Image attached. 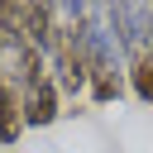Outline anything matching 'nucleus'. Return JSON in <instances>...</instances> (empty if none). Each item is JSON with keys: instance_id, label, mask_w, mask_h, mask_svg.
I'll return each instance as SVG.
<instances>
[{"instance_id": "1", "label": "nucleus", "mask_w": 153, "mask_h": 153, "mask_svg": "<svg viewBox=\"0 0 153 153\" xmlns=\"http://www.w3.org/2000/svg\"><path fill=\"white\" fill-rule=\"evenodd\" d=\"M48 67H53V86H57V96H81V91H86V62H81L76 38H72L67 24H62V38H57Z\"/></svg>"}, {"instance_id": "3", "label": "nucleus", "mask_w": 153, "mask_h": 153, "mask_svg": "<svg viewBox=\"0 0 153 153\" xmlns=\"http://www.w3.org/2000/svg\"><path fill=\"white\" fill-rule=\"evenodd\" d=\"M24 129V91L0 72V143H14Z\"/></svg>"}, {"instance_id": "6", "label": "nucleus", "mask_w": 153, "mask_h": 153, "mask_svg": "<svg viewBox=\"0 0 153 153\" xmlns=\"http://www.w3.org/2000/svg\"><path fill=\"white\" fill-rule=\"evenodd\" d=\"M148 53H153V38H148Z\"/></svg>"}, {"instance_id": "5", "label": "nucleus", "mask_w": 153, "mask_h": 153, "mask_svg": "<svg viewBox=\"0 0 153 153\" xmlns=\"http://www.w3.org/2000/svg\"><path fill=\"white\" fill-rule=\"evenodd\" d=\"M57 14H67V24H81L91 14V0H57Z\"/></svg>"}, {"instance_id": "2", "label": "nucleus", "mask_w": 153, "mask_h": 153, "mask_svg": "<svg viewBox=\"0 0 153 153\" xmlns=\"http://www.w3.org/2000/svg\"><path fill=\"white\" fill-rule=\"evenodd\" d=\"M62 96H57V86H53V76H43V81H33L29 91H24V129H43V124H53L62 110Z\"/></svg>"}, {"instance_id": "4", "label": "nucleus", "mask_w": 153, "mask_h": 153, "mask_svg": "<svg viewBox=\"0 0 153 153\" xmlns=\"http://www.w3.org/2000/svg\"><path fill=\"white\" fill-rule=\"evenodd\" d=\"M124 72H129V91H134L143 105H153V53H148V48L134 53V57L124 62Z\"/></svg>"}]
</instances>
